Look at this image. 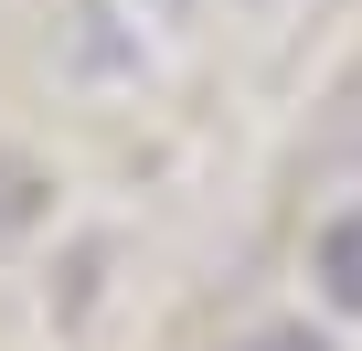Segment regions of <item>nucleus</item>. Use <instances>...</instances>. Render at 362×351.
<instances>
[{
	"label": "nucleus",
	"instance_id": "1",
	"mask_svg": "<svg viewBox=\"0 0 362 351\" xmlns=\"http://www.w3.org/2000/svg\"><path fill=\"white\" fill-rule=\"evenodd\" d=\"M309 266H320V298L341 319H362V213H330L320 245H309Z\"/></svg>",
	"mask_w": 362,
	"mask_h": 351
},
{
	"label": "nucleus",
	"instance_id": "3",
	"mask_svg": "<svg viewBox=\"0 0 362 351\" xmlns=\"http://www.w3.org/2000/svg\"><path fill=\"white\" fill-rule=\"evenodd\" d=\"M245 351H341V340H320V330H309V319H277V330H256V340H245Z\"/></svg>",
	"mask_w": 362,
	"mask_h": 351
},
{
	"label": "nucleus",
	"instance_id": "2",
	"mask_svg": "<svg viewBox=\"0 0 362 351\" xmlns=\"http://www.w3.org/2000/svg\"><path fill=\"white\" fill-rule=\"evenodd\" d=\"M43 192H54L43 170H33L22 149H0V234H33V224H43Z\"/></svg>",
	"mask_w": 362,
	"mask_h": 351
}]
</instances>
